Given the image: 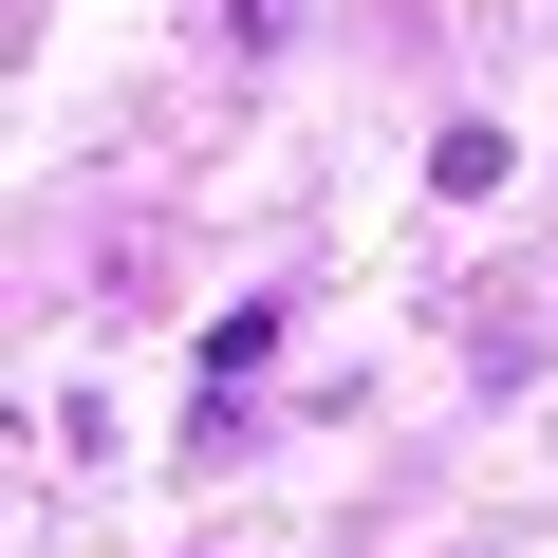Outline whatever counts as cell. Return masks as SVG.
<instances>
[{
    "mask_svg": "<svg viewBox=\"0 0 558 558\" xmlns=\"http://www.w3.org/2000/svg\"><path fill=\"white\" fill-rule=\"evenodd\" d=\"M502 168H521V149H502V131H484V112H465V131H447V149H428V186H447V205H484V186H502Z\"/></svg>",
    "mask_w": 558,
    "mask_h": 558,
    "instance_id": "cell-1",
    "label": "cell"
}]
</instances>
